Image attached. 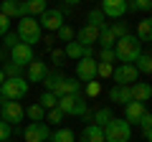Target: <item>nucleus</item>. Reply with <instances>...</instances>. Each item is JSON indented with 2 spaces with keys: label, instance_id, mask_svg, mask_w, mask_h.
Wrapping results in <instances>:
<instances>
[{
  "label": "nucleus",
  "instance_id": "nucleus-1",
  "mask_svg": "<svg viewBox=\"0 0 152 142\" xmlns=\"http://www.w3.org/2000/svg\"><path fill=\"white\" fill-rule=\"evenodd\" d=\"M140 53H142V43L137 41V36H132V33L117 38V43H114V56H117L122 64H134V59Z\"/></svg>",
  "mask_w": 152,
  "mask_h": 142
},
{
  "label": "nucleus",
  "instance_id": "nucleus-2",
  "mask_svg": "<svg viewBox=\"0 0 152 142\" xmlns=\"http://www.w3.org/2000/svg\"><path fill=\"white\" fill-rule=\"evenodd\" d=\"M102 130H104V142H129L132 140V124L124 122L122 117H112Z\"/></svg>",
  "mask_w": 152,
  "mask_h": 142
},
{
  "label": "nucleus",
  "instance_id": "nucleus-3",
  "mask_svg": "<svg viewBox=\"0 0 152 142\" xmlns=\"http://www.w3.org/2000/svg\"><path fill=\"white\" fill-rule=\"evenodd\" d=\"M41 31L43 28L38 26V18H31V15H26V18H20L18 20V41L20 43H26V46H36L38 41H41Z\"/></svg>",
  "mask_w": 152,
  "mask_h": 142
},
{
  "label": "nucleus",
  "instance_id": "nucleus-4",
  "mask_svg": "<svg viewBox=\"0 0 152 142\" xmlns=\"http://www.w3.org/2000/svg\"><path fill=\"white\" fill-rule=\"evenodd\" d=\"M28 94V81L23 76L15 79H5L0 84V99H10V102H20L23 97Z\"/></svg>",
  "mask_w": 152,
  "mask_h": 142
},
{
  "label": "nucleus",
  "instance_id": "nucleus-5",
  "mask_svg": "<svg viewBox=\"0 0 152 142\" xmlns=\"http://www.w3.org/2000/svg\"><path fill=\"white\" fill-rule=\"evenodd\" d=\"M64 114L71 117H86L89 114V107H86V99H81L79 94H66V97H58V104H56Z\"/></svg>",
  "mask_w": 152,
  "mask_h": 142
},
{
  "label": "nucleus",
  "instance_id": "nucleus-6",
  "mask_svg": "<svg viewBox=\"0 0 152 142\" xmlns=\"http://www.w3.org/2000/svg\"><path fill=\"white\" fill-rule=\"evenodd\" d=\"M23 117H26V109L20 107V102H10V99H0V119L8 122V124H15L18 122H23Z\"/></svg>",
  "mask_w": 152,
  "mask_h": 142
},
{
  "label": "nucleus",
  "instance_id": "nucleus-7",
  "mask_svg": "<svg viewBox=\"0 0 152 142\" xmlns=\"http://www.w3.org/2000/svg\"><path fill=\"white\" fill-rule=\"evenodd\" d=\"M51 137V127L46 122H31L23 130V140L26 142H46Z\"/></svg>",
  "mask_w": 152,
  "mask_h": 142
},
{
  "label": "nucleus",
  "instance_id": "nucleus-8",
  "mask_svg": "<svg viewBox=\"0 0 152 142\" xmlns=\"http://www.w3.org/2000/svg\"><path fill=\"white\" fill-rule=\"evenodd\" d=\"M76 79L79 81H94L96 79V59L94 56H84L76 61Z\"/></svg>",
  "mask_w": 152,
  "mask_h": 142
},
{
  "label": "nucleus",
  "instance_id": "nucleus-9",
  "mask_svg": "<svg viewBox=\"0 0 152 142\" xmlns=\"http://www.w3.org/2000/svg\"><path fill=\"white\" fill-rule=\"evenodd\" d=\"M112 76H114V81L119 84V86H132V84L137 81V76H140V71H137L132 64H119L112 71Z\"/></svg>",
  "mask_w": 152,
  "mask_h": 142
},
{
  "label": "nucleus",
  "instance_id": "nucleus-10",
  "mask_svg": "<svg viewBox=\"0 0 152 142\" xmlns=\"http://www.w3.org/2000/svg\"><path fill=\"white\" fill-rule=\"evenodd\" d=\"M0 13L5 18H26L28 15V8H26V0H0Z\"/></svg>",
  "mask_w": 152,
  "mask_h": 142
},
{
  "label": "nucleus",
  "instance_id": "nucleus-11",
  "mask_svg": "<svg viewBox=\"0 0 152 142\" xmlns=\"http://www.w3.org/2000/svg\"><path fill=\"white\" fill-rule=\"evenodd\" d=\"M33 59H36V56H33V46H26V43L18 41V43L10 48V61H13V64H18V66H23V69H26Z\"/></svg>",
  "mask_w": 152,
  "mask_h": 142
},
{
  "label": "nucleus",
  "instance_id": "nucleus-12",
  "mask_svg": "<svg viewBox=\"0 0 152 142\" xmlns=\"http://www.w3.org/2000/svg\"><path fill=\"white\" fill-rule=\"evenodd\" d=\"M99 10L104 13V18L119 20V18L127 13V0H102V8H99Z\"/></svg>",
  "mask_w": 152,
  "mask_h": 142
},
{
  "label": "nucleus",
  "instance_id": "nucleus-13",
  "mask_svg": "<svg viewBox=\"0 0 152 142\" xmlns=\"http://www.w3.org/2000/svg\"><path fill=\"white\" fill-rule=\"evenodd\" d=\"M38 26L46 31H58L64 26V13L61 10H46L43 15H38Z\"/></svg>",
  "mask_w": 152,
  "mask_h": 142
},
{
  "label": "nucleus",
  "instance_id": "nucleus-14",
  "mask_svg": "<svg viewBox=\"0 0 152 142\" xmlns=\"http://www.w3.org/2000/svg\"><path fill=\"white\" fill-rule=\"evenodd\" d=\"M79 91H81V81H76V76H64L58 84H56V89H53L56 99L66 97V94H79Z\"/></svg>",
  "mask_w": 152,
  "mask_h": 142
},
{
  "label": "nucleus",
  "instance_id": "nucleus-15",
  "mask_svg": "<svg viewBox=\"0 0 152 142\" xmlns=\"http://www.w3.org/2000/svg\"><path fill=\"white\" fill-rule=\"evenodd\" d=\"M46 74H48V69H46V64L43 61H38V59H33L31 64L26 66V81H43L46 79Z\"/></svg>",
  "mask_w": 152,
  "mask_h": 142
},
{
  "label": "nucleus",
  "instance_id": "nucleus-16",
  "mask_svg": "<svg viewBox=\"0 0 152 142\" xmlns=\"http://www.w3.org/2000/svg\"><path fill=\"white\" fill-rule=\"evenodd\" d=\"M64 56L71 59V61H79V59H84V56H94V53H91V46H81L79 41H69L66 48H64Z\"/></svg>",
  "mask_w": 152,
  "mask_h": 142
},
{
  "label": "nucleus",
  "instance_id": "nucleus-17",
  "mask_svg": "<svg viewBox=\"0 0 152 142\" xmlns=\"http://www.w3.org/2000/svg\"><path fill=\"white\" fill-rule=\"evenodd\" d=\"M145 104L142 102H127L124 104V117H122V119L124 122H129V124H140V117L145 114Z\"/></svg>",
  "mask_w": 152,
  "mask_h": 142
},
{
  "label": "nucleus",
  "instance_id": "nucleus-18",
  "mask_svg": "<svg viewBox=\"0 0 152 142\" xmlns=\"http://www.w3.org/2000/svg\"><path fill=\"white\" fill-rule=\"evenodd\" d=\"M76 41H79V43L81 46H94L99 41V28H94V26H81L79 28V31H76Z\"/></svg>",
  "mask_w": 152,
  "mask_h": 142
},
{
  "label": "nucleus",
  "instance_id": "nucleus-19",
  "mask_svg": "<svg viewBox=\"0 0 152 142\" xmlns=\"http://www.w3.org/2000/svg\"><path fill=\"white\" fill-rule=\"evenodd\" d=\"M129 91H132V102H150V97H152V84H147V81H134L129 86Z\"/></svg>",
  "mask_w": 152,
  "mask_h": 142
},
{
  "label": "nucleus",
  "instance_id": "nucleus-20",
  "mask_svg": "<svg viewBox=\"0 0 152 142\" xmlns=\"http://www.w3.org/2000/svg\"><path fill=\"white\" fill-rule=\"evenodd\" d=\"M109 102H117V104H122L124 107L127 102H132V91H129V86H112L109 89Z\"/></svg>",
  "mask_w": 152,
  "mask_h": 142
},
{
  "label": "nucleus",
  "instance_id": "nucleus-21",
  "mask_svg": "<svg viewBox=\"0 0 152 142\" xmlns=\"http://www.w3.org/2000/svg\"><path fill=\"white\" fill-rule=\"evenodd\" d=\"M81 142H104V130L99 124H86L81 130Z\"/></svg>",
  "mask_w": 152,
  "mask_h": 142
},
{
  "label": "nucleus",
  "instance_id": "nucleus-22",
  "mask_svg": "<svg viewBox=\"0 0 152 142\" xmlns=\"http://www.w3.org/2000/svg\"><path fill=\"white\" fill-rule=\"evenodd\" d=\"M150 38H152V20L145 18V20H140V26H137V41H140V43H150Z\"/></svg>",
  "mask_w": 152,
  "mask_h": 142
},
{
  "label": "nucleus",
  "instance_id": "nucleus-23",
  "mask_svg": "<svg viewBox=\"0 0 152 142\" xmlns=\"http://www.w3.org/2000/svg\"><path fill=\"white\" fill-rule=\"evenodd\" d=\"M26 8H28V15L31 18H38V15H43L48 10L46 0H26Z\"/></svg>",
  "mask_w": 152,
  "mask_h": 142
},
{
  "label": "nucleus",
  "instance_id": "nucleus-24",
  "mask_svg": "<svg viewBox=\"0 0 152 142\" xmlns=\"http://www.w3.org/2000/svg\"><path fill=\"white\" fill-rule=\"evenodd\" d=\"M132 66H134V69L140 71V74H150V71H152V56L142 51V53L134 59V64H132Z\"/></svg>",
  "mask_w": 152,
  "mask_h": 142
},
{
  "label": "nucleus",
  "instance_id": "nucleus-25",
  "mask_svg": "<svg viewBox=\"0 0 152 142\" xmlns=\"http://www.w3.org/2000/svg\"><path fill=\"white\" fill-rule=\"evenodd\" d=\"M150 13L152 10V0H127V13Z\"/></svg>",
  "mask_w": 152,
  "mask_h": 142
},
{
  "label": "nucleus",
  "instance_id": "nucleus-26",
  "mask_svg": "<svg viewBox=\"0 0 152 142\" xmlns=\"http://www.w3.org/2000/svg\"><path fill=\"white\" fill-rule=\"evenodd\" d=\"M51 142H76V135L71 130H66V127H58L56 132H51V137H48Z\"/></svg>",
  "mask_w": 152,
  "mask_h": 142
},
{
  "label": "nucleus",
  "instance_id": "nucleus-27",
  "mask_svg": "<svg viewBox=\"0 0 152 142\" xmlns=\"http://www.w3.org/2000/svg\"><path fill=\"white\" fill-rule=\"evenodd\" d=\"M86 20H89V26H94V28H107V23H104V13L99 10V8H91L89 10V15H86Z\"/></svg>",
  "mask_w": 152,
  "mask_h": 142
},
{
  "label": "nucleus",
  "instance_id": "nucleus-28",
  "mask_svg": "<svg viewBox=\"0 0 152 142\" xmlns=\"http://www.w3.org/2000/svg\"><path fill=\"white\" fill-rule=\"evenodd\" d=\"M26 117L31 122H43L46 119V109L41 107V104H31V107L26 109Z\"/></svg>",
  "mask_w": 152,
  "mask_h": 142
},
{
  "label": "nucleus",
  "instance_id": "nucleus-29",
  "mask_svg": "<svg viewBox=\"0 0 152 142\" xmlns=\"http://www.w3.org/2000/svg\"><path fill=\"white\" fill-rule=\"evenodd\" d=\"M96 43L102 46V48H114V43H117V38L112 36V31H109V26L99 31V41H96Z\"/></svg>",
  "mask_w": 152,
  "mask_h": 142
},
{
  "label": "nucleus",
  "instance_id": "nucleus-30",
  "mask_svg": "<svg viewBox=\"0 0 152 142\" xmlns=\"http://www.w3.org/2000/svg\"><path fill=\"white\" fill-rule=\"evenodd\" d=\"M61 79H64V74H61V71H48V74H46V79H43L41 84L46 86V91H53L56 84H58Z\"/></svg>",
  "mask_w": 152,
  "mask_h": 142
},
{
  "label": "nucleus",
  "instance_id": "nucleus-31",
  "mask_svg": "<svg viewBox=\"0 0 152 142\" xmlns=\"http://www.w3.org/2000/svg\"><path fill=\"white\" fill-rule=\"evenodd\" d=\"M112 109H109V107H102V109H96V114H94V124H99V127H104L107 124L109 119H112Z\"/></svg>",
  "mask_w": 152,
  "mask_h": 142
},
{
  "label": "nucleus",
  "instance_id": "nucleus-32",
  "mask_svg": "<svg viewBox=\"0 0 152 142\" xmlns=\"http://www.w3.org/2000/svg\"><path fill=\"white\" fill-rule=\"evenodd\" d=\"M38 104H41V107L48 112V109H53L56 104H58V99H56V94H53V91H43V94H41V102H38Z\"/></svg>",
  "mask_w": 152,
  "mask_h": 142
},
{
  "label": "nucleus",
  "instance_id": "nucleus-33",
  "mask_svg": "<svg viewBox=\"0 0 152 142\" xmlns=\"http://www.w3.org/2000/svg\"><path fill=\"white\" fill-rule=\"evenodd\" d=\"M56 33H58V41H66V43L76 38V31H74L71 26H66V23H64V26H61V28H58Z\"/></svg>",
  "mask_w": 152,
  "mask_h": 142
},
{
  "label": "nucleus",
  "instance_id": "nucleus-34",
  "mask_svg": "<svg viewBox=\"0 0 152 142\" xmlns=\"http://www.w3.org/2000/svg\"><path fill=\"white\" fill-rule=\"evenodd\" d=\"M114 71V64H104V61H96V76L99 79H109Z\"/></svg>",
  "mask_w": 152,
  "mask_h": 142
},
{
  "label": "nucleus",
  "instance_id": "nucleus-35",
  "mask_svg": "<svg viewBox=\"0 0 152 142\" xmlns=\"http://www.w3.org/2000/svg\"><path fill=\"white\" fill-rule=\"evenodd\" d=\"M3 74H5V79H15V76H20L23 74V66H18V64H5V69H3Z\"/></svg>",
  "mask_w": 152,
  "mask_h": 142
},
{
  "label": "nucleus",
  "instance_id": "nucleus-36",
  "mask_svg": "<svg viewBox=\"0 0 152 142\" xmlns=\"http://www.w3.org/2000/svg\"><path fill=\"white\" fill-rule=\"evenodd\" d=\"M64 117H66V114L58 109V107H53V109H48V112H46V119H48V122H53V124L64 122Z\"/></svg>",
  "mask_w": 152,
  "mask_h": 142
},
{
  "label": "nucleus",
  "instance_id": "nucleus-37",
  "mask_svg": "<svg viewBox=\"0 0 152 142\" xmlns=\"http://www.w3.org/2000/svg\"><path fill=\"white\" fill-rule=\"evenodd\" d=\"M99 94H102V84H99L96 79H94V81H86V97L91 99V97H99Z\"/></svg>",
  "mask_w": 152,
  "mask_h": 142
},
{
  "label": "nucleus",
  "instance_id": "nucleus-38",
  "mask_svg": "<svg viewBox=\"0 0 152 142\" xmlns=\"http://www.w3.org/2000/svg\"><path fill=\"white\" fill-rule=\"evenodd\" d=\"M10 137H13V127L8 124V122L0 119V142H8Z\"/></svg>",
  "mask_w": 152,
  "mask_h": 142
},
{
  "label": "nucleus",
  "instance_id": "nucleus-39",
  "mask_svg": "<svg viewBox=\"0 0 152 142\" xmlns=\"http://www.w3.org/2000/svg\"><path fill=\"white\" fill-rule=\"evenodd\" d=\"M109 31H112V36H114V38H122V36H127V33H129L124 23H114V26H109Z\"/></svg>",
  "mask_w": 152,
  "mask_h": 142
},
{
  "label": "nucleus",
  "instance_id": "nucleus-40",
  "mask_svg": "<svg viewBox=\"0 0 152 142\" xmlns=\"http://www.w3.org/2000/svg\"><path fill=\"white\" fill-rule=\"evenodd\" d=\"M99 61H104V64H114V61H117V56H114V48H102V53H99Z\"/></svg>",
  "mask_w": 152,
  "mask_h": 142
},
{
  "label": "nucleus",
  "instance_id": "nucleus-41",
  "mask_svg": "<svg viewBox=\"0 0 152 142\" xmlns=\"http://www.w3.org/2000/svg\"><path fill=\"white\" fill-rule=\"evenodd\" d=\"M66 56H64V51H61V48H53V51H51V61H53V64L56 66H61V64H66Z\"/></svg>",
  "mask_w": 152,
  "mask_h": 142
},
{
  "label": "nucleus",
  "instance_id": "nucleus-42",
  "mask_svg": "<svg viewBox=\"0 0 152 142\" xmlns=\"http://www.w3.org/2000/svg\"><path fill=\"white\" fill-rule=\"evenodd\" d=\"M8 28H10V18H5L3 13H0V36H5Z\"/></svg>",
  "mask_w": 152,
  "mask_h": 142
},
{
  "label": "nucleus",
  "instance_id": "nucleus-43",
  "mask_svg": "<svg viewBox=\"0 0 152 142\" xmlns=\"http://www.w3.org/2000/svg\"><path fill=\"white\" fill-rule=\"evenodd\" d=\"M3 43H5V48H13V46L18 43V36L15 33H5V41H3Z\"/></svg>",
  "mask_w": 152,
  "mask_h": 142
},
{
  "label": "nucleus",
  "instance_id": "nucleus-44",
  "mask_svg": "<svg viewBox=\"0 0 152 142\" xmlns=\"http://www.w3.org/2000/svg\"><path fill=\"white\" fill-rule=\"evenodd\" d=\"M142 137H145L147 142L152 140V124H142Z\"/></svg>",
  "mask_w": 152,
  "mask_h": 142
},
{
  "label": "nucleus",
  "instance_id": "nucleus-45",
  "mask_svg": "<svg viewBox=\"0 0 152 142\" xmlns=\"http://www.w3.org/2000/svg\"><path fill=\"white\" fill-rule=\"evenodd\" d=\"M64 3H69V5H79L81 0H64Z\"/></svg>",
  "mask_w": 152,
  "mask_h": 142
},
{
  "label": "nucleus",
  "instance_id": "nucleus-46",
  "mask_svg": "<svg viewBox=\"0 0 152 142\" xmlns=\"http://www.w3.org/2000/svg\"><path fill=\"white\" fill-rule=\"evenodd\" d=\"M3 81H5V74H3V69H0V84H3Z\"/></svg>",
  "mask_w": 152,
  "mask_h": 142
},
{
  "label": "nucleus",
  "instance_id": "nucleus-47",
  "mask_svg": "<svg viewBox=\"0 0 152 142\" xmlns=\"http://www.w3.org/2000/svg\"><path fill=\"white\" fill-rule=\"evenodd\" d=\"M46 142H51V140H46Z\"/></svg>",
  "mask_w": 152,
  "mask_h": 142
}]
</instances>
